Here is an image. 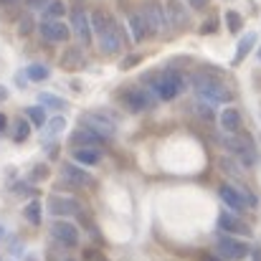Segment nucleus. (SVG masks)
<instances>
[{
	"instance_id": "ddd939ff",
	"label": "nucleus",
	"mask_w": 261,
	"mask_h": 261,
	"mask_svg": "<svg viewBox=\"0 0 261 261\" xmlns=\"http://www.w3.org/2000/svg\"><path fill=\"white\" fill-rule=\"evenodd\" d=\"M218 195H221V200H223L228 208H233V211H244V208H249V203H246L241 188H233V185L223 182V185L218 188Z\"/></svg>"
},
{
	"instance_id": "f8f14e48",
	"label": "nucleus",
	"mask_w": 261,
	"mask_h": 261,
	"mask_svg": "<svg viewBox=\"0 0 261 261\" xmlns=\"http://www.w3.org/2000/svg\"><path fill=\"white\" fill-rule=\"evenodd\" d=\"M71 28H74L76 38H79L84 46L91 43V20H89V15L82 8H76V10L71 13Z\"/></svg>"
},
{
	"instance_id": "a211bd4d",
	"label": "nucleus",
	"mask_w": 261,
	"mask_h": 261,
	"mask_svg": "<svg viewBox=\"0 0 261 261\" xmlns=\"http://www.w3.org/2000/svg\"><path fill=\"white\" fill-rule=\"evenodd\" d=\"M129 31H132V38L135 41H145L150 36V25H147V20H145L142 13H132L129 15Z\"/></svg>"
},
{
	"instance_id": "473e14b6",
	"label": "nucleus",
	"mask_w": 261,
	"mask_h": 261,
	"mask_svg": "<svg viewBox=\"0 0 261 261\" xmlns=\"http://www.w3.org/2000/svg\"><path fill=\"white\" fill-rule=\"evenodd\" d=\"M137 61H140V56H129V59H127V61L122 64V69H129V66H135Z\"/></svg>"
},
{
	"instance_id": "412c9836",
	"label": "nucleus",
	"mask_w": 261,
	"mask_h": 261,
	"mask_svg": "<svg viewBox=\"0 0 261 261\" xmlns=\"http://www.w3.org/2000/svg\"><path fill=\"white\" fill-rule=\"evenodd\" d=\"M254 43H256V33H246L241 41H239V48H236V56H233V64H241L246 56H249V51L254 48Z\"/></svg>"
},
{
	"instance_id": "6ab92c4d",
	"label": "nucleus",
	"mask_w": 261,
	"mask_h": 261,
	"mask_svg": "<svg viewBox=\"0 0 261 261\" xmlns=\"http://www.w3.org/2000/svg\"><path fill=\"white\" fill-rule=\"evenodd\" d=\"M218 122H221V127H223L226 132H239V127H241V114H239V109L226 107V109L218 114Z\"/></svg>"
},
{
	"instance_id": "72a5a7b5",
	"label": "nucleus",
	"mask_w": 261,
	"mask_h": 261,
	"mask_svg": "<svg viewBox=\"0 0 261 261\" xmlns=\"http://www.w3.org/2000/svg\"><path fill=\"white\" fill-rule=\"evenodd\" d=\"M31 31V18H23V23H20V33H28Z\"/></svg>"
},
{
	"instance_id": "0eeeda50",
	"label": "nucleus",
	"mask_w": 261,
	"mask_h": 261,
	"mask_svg": "<svg viewBox=\"0 0 261 261\" xmlns=\"http://www.w3.org/2000/svg\"><path fill=\"white\" fill-rule=\"evenodd\" d=\"M142 15H145V20L150 25V33H163L168 28V13H165V8L158 0H147L145 8H142Z\"/></svg>"
},
{
	"instance_id": "5701e85b",
	"label": "nucleus",
	"mask_w": 261,
	"mask_h": 261,
	"mask_svg": "<svg viewBox=\"0 0 261 261\" xmlns=\"http://www.w3.org/2000/svg\"><path fill=\"white\" fill-rule=\"evenodd\" d=\"M61 15H66L64 0H48V3L43 5V20H56V18H61Z\"/></svg>"
},
{
	"instance_id": "39448f33",
	"label": "nucleus",
	"mask_w": 261,
	"mask_h": 261,
	"mask_svg": "<svg viewBox=\"0 0 261 261\" xmlns=\"http://www.w3.org/2000/svg\"><path fill=\"white\" fill-rule=\"evenodd\" d=\"M51 239H54L59 246H64V249H74V246H79V239H82V236H79V228H76L74 223L59 218V221L51 223Z\"/></svg>"
},
{
	"instance_id": "f3484780",
	"label": "nucleus",
	"mask_w": 261,
	"mask_h": 261,
	"mask_svg": "<svg viewBox=\"0 0 261 261\" xmlns=\"http://www.w3.org/2000/svg\"><path fill=\"white\" fill-rule=\"evenodd\" d=\"M61 173H64V177H66L69 182L82 185V188L91 182V175H89L87 170H82V168H79V163H69V165H64V168H61Z\"/></svg>"
},
{
	"instance_id": "393cba45",
	"label": "nucleus",
	"mask_w": 261,
	"mask_h": 261,
	"mask_svg": "<svg viewBox=\"0 0 261 261\" xmlns=\"http://www.w3.org/2000/svg\"><path fill=\"white\" fill-rule=\"evenodd\" d=\"M61 64H64L66 69H79V66L84 64V56H82V51H79V48H69V51L64 54Z\"/></svg>"
},
{
	"instance_id": "f704fd0d",
	"label": "nucleus",
	"mask_w": 261,
	"mask_h": 261,
	"mask_svg": "<svg viewBox=\"0 0 261 261\" xmlns=\"http://www.w3.org/2000/svg\"><path fill=\"white\" fill-rule=\"evenodd\" d=\"M5 127H8V117L0 112V132H5Z\"/></svg>"
},
{
	"instance_id": "4c0bfd02",
	"label": "nucleus",
	"mask_w": 261,
	"mask_h": 261,
	"mask_svg": "<svg viewBox=\"0 0 261 261\" xmlns=\"http://www.w3.org/2000/svg\"><path fill=\"white\" fill-rule=\"evenodd\" d=\"M254 261H261V251H254Z\"/></svg>"
},
{
	"instance_id": "aec40b11",
	"label": "nucleus",
	"mask_w": 261,
	"mask_h": 261,
	"mask_svg": "<svg viewBox=\"0 0 261 261\" xmlns=\"http://www.w3.org/2000/svg\"><path fill=\"white\" fill-rule=\"evenodd\" d=\"M71 142H74V147H84V145H99V142H104V137L96 135V132H91L89 127H82V129H76L71 135Z\"/></svg>"
},
{
	"instance_id": "ea45409f",
	"label": "nucleus",
	"mask_w": 261,
	"mask_h": 261,
	"mask_svg": "<svg viewBox=\"0 0 261 261\" xmlns=\"http://www.w3.org/2000/svg\"><path fill=\"white\" fill-rule=\"evenodd\" d=\"M25 261H38L36 256H25Z\"/></svg>"
},
{
	"instance_id": "58836bf2",
	"label": "nucleus",
	"mask_w": 261,
	"mask_h": 261,
	"mask_svg": "<svg viewBox=\"0 0 261 261\" xmlns=\"http://www.w3.org/2000/svg\"><path fill=\"white\" fill-rule=\"evenodd\" d=\"M3 236H5V228H3V226H0V239H3Z\"/></svg>"
},
{
	"instance_id": "dca6fc26",
	"label": "nucleus",
	"mask_w": 261,
	"mask_h": 261,
	"mask_svg": "<svg viewBox=\"0 0 261 261\" xmlns=\"http://www.w3.org/2000/svg\"><path fill=\"white\" fill-rule=\"evenodd\" d=\"M165 13H168V20H170L173 28H185L188 20H190L188 18V10H185V5L180 0H170L168 8H165Z\"/></svg>"
},
{
	"instance_id": "1a4fd4ad",
	"label": "nucleus",
	"mask_w": 261,
	"mask_h": 261,
	"mask_svg": "<svg viewBox=\"0 0 261 261\" xmlns=\"http://www.w3.org/2000/svg\"><path fill=\"white\" fill-rule=\"evenodd\" d=\"M48 213L54 218H71L76 213H82V205L74 198H61V195H51L48 198Z\"/></svg>"
},
{
	"instance_id": "cd10ccee",
	"label": "nucleus",
	"mask_w": 261,
	"mask_h": 261,
	"mask_svg": "<svg viewBox=\"0 0 261 261\" xmlns=\"http://www.w3.org/2000/svg\"><path fill=\"white\" fill-rule=\"evenodd\" d=\"M28 135H31V122L18 119V122H15V129H13V140H15V142H25Z\"/></svg>"
},
{
	"instance_id": "9d476101",
	"label": "nucleus",
	"mask_w": 261,
	"mask_h": 261,
	"mask_svg": "<svg viewBox=\"0 0 261 261\" xmlns=\"http://www.w3.org/2000/svg\"><path fill=\"white\" fill-rule=\"evenodd\" d=\"M122 101L132 109V112H145L152 107V96L145 91V89H127L122 94Z\"/></svg>"
},
{
	"instance_id": "7ed1b4c3",
	"label": "nucleus",
	"mask_w": 261,
	"mask_h": 261,
	"mask_svg": "<svg viewBox=\"0 0 261 261\" xmlns=\"http://www.w3.org/2000/svg\"><path fill=\"white\" fill-rule=\"evenodd\" d=\"M216 251H218L221 259H226V261H244L251 254L249 244L244 239H233L231 233H221L216 239Z\"/></svg>"
},
{
	"instance_id": "423d86ee",
	"label": "nucleus",
	"mask_w": 261,
	"mask_h": 261,
	"mask_svg": "<svg viewBox=\"0 0 261 261\" xmlns=\"http://www.w3.org/2000/svg\"><path fill=\"white\" fill-rule=\"evenodd\" d=\"M180 89H182V76H180V74H173V71H168V74H163V76H158V79L152 82L155 96L163 99V101L175 99V96L180 94Z\"/></svg>"
},
{
	"instance_id": "6e6552de",
	"label": "nucleus",
	"mask_w": 261,
	"mask_h": 261,
	"mask_svg": "<svg viewBox=\"0 0 261 261\" xmlns=\"http://www.w3.org/2000/svg\"><path fill=\"white\" fill-rule=\"evenodd\" d=\"M38 31H41V36H43V41H48V43H66L69 41V36H71V31H69V25L64 23V20H43L41 25H38Z\"/></svg>"
},
{
	"instance_id": "2eb2a0df",
	"label": "nucleus",
	"mask_w": 261,
	"mask_h": 261,
	"mask_svg": "<svg viewBox=\"0 0 261 261\" xmlns=\"http://www.w3.org/2000/svg\"><path fill=\"white\" fill-rule=\"evenodd\" d=\"M71 158H74V163H79V165H99V160H101V150H99L96 145L74 147Z\"/></svg>"
},
{
	"instance_id": "20e7f679",
	"label": "nucleus",
	"mask_w": 261,
	"mask_h": 261,
	"mask_svg": "<svg viewBox=\"0 0 261 261\" xmlns=\"http://www.w3.org/2000/svg\"><path fill=\"white\" fill-rule=\"evenodd\" d=\"M223 145H226V147L233 152V158L241 160L244 165H254V163L259 160V152H256V147H254V142H251L249 137H226Z\"/></svg>"
},
{
	"instance_id": "4be33fe9",
	"label": "nucleus",
	"mask_w": 261,
	"mask_h": 261,
	"mask_svg": "<svg viewBox=\"0 0 261 261\" xmlns=\"http://www.w3.org/2000/svg\"><path fill=\"white\" fill-rule=\"evenodd\" d=\"M64 127H66V117H51V119H46V124H43V140H54L59 132H64Z\"/></svg>"
},
{
	"instance_id": "c9c22d12",
	"label": "nucleus",
	"mask_w": 261,
	"mask_h": 261,
	"mask_svg": "<svg viewBox=\"0 0 261 261\" xmlns=\"http://www.w3.org/2000/svg\"><path fill=\"white\" fill-rule=\"evenodd\" d=\"M48 0H28V5H33V8H43Z\"/></svg>"
},
{
	"instance_id": "f03ea898",
	"label": "nucleus",
	"mask_w": 261,
	"mask_h": 261,
	"mask_svg": "<svg viewBox=\"0 0 261 261\" xmlns=\"http://www.w3.org/2000/svg\"><path fill=\"white\" fill-rule=\"evenodd\" d=\"M193 91L198 101L203 104H228L231 101V89L213 76H203V74L193 76Z\"/></svg>"
},
{
	"instance_id": "f257e3e1",
	"label": "nucleus",
	"mask_w": 261,
	"mask_h": 261,
	"mask_svg": "<svg viewBox=\"0 0 261 261\" xmlns=\"http://www.w3.org/2000/svg\"><path fill=\"white\" fill-rule=\"evenodd\" d=\"M91 28L96 31V38H99V48H101V54H107V56L119 54V48H122V33H119L117 23H114L107 13L96 10V13L91 15Z\"/></svg>"
},
{
	"instance_id": "7c9ffc66",
	"label": "nucleus",
	"mask_w": 261,
	"mask_h": 261,
	"mask_svg": "<svg viewBox=\"0 0 261 261\" xmlns=\"http://www.w3.org/2000/svg\"><path fill=\"white\" fill-rule=\"evenodd\" d=\"M46 261H76V259L64 256V254H54V251H48V259H46Z\"/></svg>"
},
{
	"instance_id": "2f4dec72",
	"label": "nucleus",
	"mask_w": 261,
	"mask_h": 261,
	"mask_svg": "<svg viewBox=\"0 0 261 261\" xmlns=\"http://www.w3.org/2000/svg\"><path fill=\"white\" fill-rule=\"evenodd\" d=\"M185 3H188L190 8H198V10H200V8H205V3H208V0H185Z\"/></svg>"
},
{
	"instance_id": "b1692460",
	"label": "nucleus",
	"mask_w": 261,
	"mask_h": 261,
	"mask_svg": "<svg viewBox=\"0 0 261 261\" xmlns=\"http://www.w3.org/2000/svg\"><path fill=\"white\" fill-rule=\"evenodd\" d=\"M25 117H28V122L31 124H36V127H43L46 124V107L43 104H36V107H28L25 109Z\"/></svg>"
},
{
	"instance_id": "9b49d317",
	"label": "nucleus",
	"mask_w": 261,
	"mask_h": 261,
	"mask_svg": "<svg viewBox=\"0 0 261 261\" xmlns=\"http://www.w3.org/2000/svg\"><path fill=\"white\" fill-rule=\"evenodd\" d=\"M82 127H89L91 132H96V135H101L104 140H109L112 135H114V122L112 119H107V117H101V114H87L84 119H82Z\"/></svg>"
},
{
	"instance_id": "e433bc0d",
	"label": "nucleus",
	"mask_w": 261,
	"mask_h": 261,
	"mask_svg": "<svg viewBox=\"0 0 261 261\" xmlns=\"http://www.w3.org/2000/svg\"><path fill=\"white\" fill-rule=\"evenodd\" d=\"M5 96H8V91H5V89L0 87V99H5Z\"/></svg>"
},
{
	"instance_id": "bb28decb",
	"label": "nucleus",
	"mask_w": 261,
	"mask_h": 261,
	"mask_svg": "<svg viewBox=\"0 0 261 261\" xmlns=\"http://www.w3.org/2000/svg\"><path fill=\"white\" fill-rule=\"evenodd\" d=\"M48 66H43V64H31L28 69H25V76L31 79V82H43V79H48Z\"/></svg>"
},
{
	"instance_id": "c756f323",
	"label": "nucleus",
	"mask_w": 261,
	"mask_h": 261,
	"mask_svg": "<svg viewBox=\"0 0 261 261\" xmlns=\"http://www.w3.org/2000/svg\"><path fill=\"white\" fill-rule=\"evenodd\" d=\"M226 18H228V28L236 33V31L241 28V15H239L236 10H228V13H226Z\"/></svg>"
},
{
	"instance_id": "c85d7f7f",
	"label": "nucleus",
	"mask_w": 261,
	"mask_h": 261,
	"mask_svg": "<svg viewBox=\"0 0 261 261\" xmlns=\"http://www.w3.org/2000/svg\"><path fill=\"white\" fill-rule=\"evenodd\" d=\"M43 107H48V109H64L66 107V101L61 99V96H56V94H41V99H38Z\"/></svg>"
},
{
	"instance_id": "4468645a",
	"label": "nucleus",
	"mask_w": 261,
	"mask_h": 261,
	"mask_svg": "<svg viewBox=\"0 0 261 261\" xmlns=\"http://www.w3.org/2000/svg\"><path fill=\"white\" fill-rule=\"evenodd\" d=\"M218 226L226 231V233H239V236H251V226H246L241 218H236V216H231L228 211H223L221 216H218Z\"/></svg>"
},
{
	"instance_id": "a878e982",
	"label": "nucleus",
	"mask_w": 261,
	"mask_h": 261,
	"mask_svg": "<svg viewBox=\"0 0 261 261\" xmlns=\"http://www.w3.org/2000/svg\"><path fill=\"white\" fill-rule=\"evenodd\" d=\"M23 216H25L33 226H38V223H41V200H38V198H33V200L23 208Z\"/></svg>"
}]
</instances>
